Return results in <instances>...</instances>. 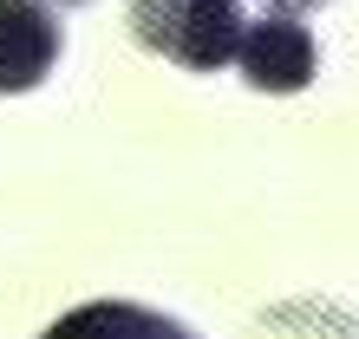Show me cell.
Here are the masks:
<instances>
[{
    "label": "cell",
    "instance_id": "6da1fadb",
    "mask_svg": "<svg viewBox=\"0 0 359 339\" xmlns=\"http://www.w3.org/2000/svg\"><path fill=\"white\" fill-rule=\"evenodd\" d=\"M137 46L177 59L189 72H216L242 53V7L236 0H131Z\"/></svg>",
    "mask_w": 359,
    "mask_h": 339
},
{
    "label": "cell",
    "instance_id": "7a4b0ae2",
    "mask_svg": "<svg viewBox=\"0 0 359 339\" xmlns=\"http://www.w3.org/2000/svg\"><path fill=\"white\" fill-rule=\"evenodd\" d=\"M236 59H242V78L255 85V92H301V85L313 78V66H320L313 33L301 27V20H287V13L255 20V27L242 33Z\"/></svg>",
    "mask_w": 359,
    "mask_h": 339
},
{
    "label": "cell",
    "instance_id": "3957f363",
    "mask_svg": "<svg viewBox=\"0 0 359 339\" xmlns=\"http://www.w3.org/2000/svg\"><path fill=\"white\" fill-rule=\"evenodd\" d=\"M59 59V20L39 0H0V92H33Z\"/></svg>",
    "mask_w": 359,
    "mask_h": 339
},
{
    "label": "cell",
    "instance_id": "277c9868",
    "mask_svg": "<svg viewBox=\"0 0 359 339\" xmlns=\"http://www.w3.org/2000/svg\"><path fill=\"white\" fill-rule=\"evenodd\" d=\"M39 339H189L177 320H163L151 307H131V300H92V307H72L66 320H53Z\"/></svg>",
    "mask_w": 359,
    "mask_h": 339
},
{
    "label": "cell",
    "instance_id": "5b68a950",
    "mask_svg": "<svg viewBox=\"0 0 359 339\" xmlns=\"http://www.w3.org/2000/svg\"><path fill=\"white\" fill-rule=\"evenodd\" d=\"M274 7H327V0H274Z\"/></svg>",
    "mask_w": 359,
    "mask_h": 339
},
{
    "label": "cell",
    "instance_id": "8992f818",
    "mask_svg": "<svg viewBox=\"0 0 359 339\" xmlns=\"http://www.w3.org/2000/svg\"><path fill=\"white\" fill-rule=\"evenodd\" d=\"M66 7H79V0H66Z\"/></svg>",
    "mask_w": 359,
    "mask_h": 339
}]
</instances>
